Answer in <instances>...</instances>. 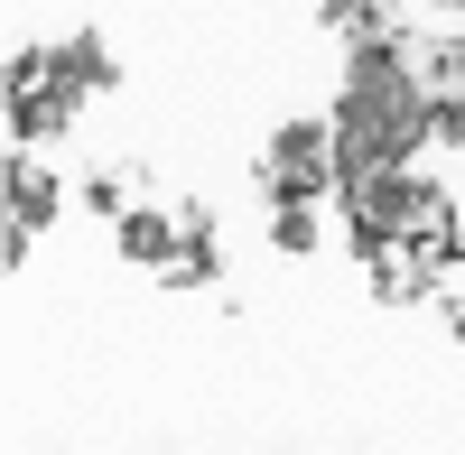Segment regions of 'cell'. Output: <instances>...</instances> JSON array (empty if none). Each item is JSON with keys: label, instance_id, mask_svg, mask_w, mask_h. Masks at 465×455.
Segmentation results:
<instances>
[{"label": "cell", "instance_id": "cell-1", "mask_svg": "<svg viewBox=\"0 0 465 455\" xmlns=\"http://www.w3.org/2000/svg\"><path fill=\"white\" fill-rule=\"evenodd\" d=\"M401 19L429 37V47H465V0H401Z\"/></svg>", "mask_w": 465, "mask_h": 455}, {"label": "cell", "instance_id": "cell-2", "mask_svg": "<svg viewBox=\"0 0 465 455\" xmlns=\"http://www.w3.org/2000/svg\"><path fill=\"white\" fill-rule=\"evenodd\" d=\"M429 307H438L447 325H465V251H447L438 270H429Z\"/></svg>", "mask_w": 465, "mask_h": 455}]
</instances>
